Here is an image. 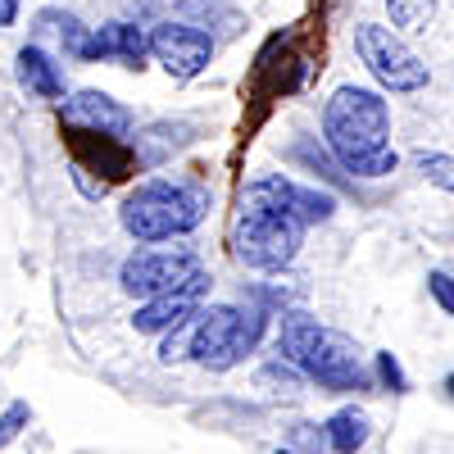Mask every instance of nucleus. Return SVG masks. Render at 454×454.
I'll return each instance as SVG.
<instances>
[{
	"instance_id": "obj_1",
	"label": "nucleus",
	"mask_w": 454,
	"mask_h": 454,
	"mask_svg": "<svg viewBox=\"0 0 454 454\" xmlns=\"http://www.w3.org/2000/svg\"><path fill=\"white\" fill-rule=\"evenodd\" d=\"M323 137L340 168L355 177H387L395 173L400 155L391 145V109L368 87H336L323 105Z\"/></svg>"
},
{
	"instance_id": "obj_2",
	"label": "nucleus",
	"mask_w": 454,
	"mask_h": 454,
	"mask_svg": "<svg viewBox=\"0 0 454 454\" xmlns=\"http://www.w3.org/2000/svg\"><path fill=\"white\" fill-rule=\"evenodd\" d=\"M278 355H282L286 364H295L305 377H314V382L327 387V391H364V387H368L359 346H355L346 332L323 327V323H318L314 314H305V309L282 314Z\"/></svg>"
},
{
	"instance_id": "obj_3",
	"label": "nucleus",
	"mask_w": 454,
	"mask_h": 454,
	"mask_svg": "<svg viewBox=\"0 0 454 454\" xmlns=\"http://www.w3.org/2000/svg\"><path fill=\"white\" fill-rule=\"evenodd\" d=\"M263 336V314L259 309H232V305H209L196 309V318H186L177 332L164 336L160 359L177 364V359H196L214 372L241 364V355H250Z\"/></svg>"
},
{
	"instance_id": "obj_4",
	"label": "nucleus",
	"mask_w": 454,
	"mask_h": 454,
	"mask_svg": "<svg viewBox=\"0 0 454 454\" xmlns=\"http://www.w3.org/2000/svg\"><path fill=\"white\" fill-rule=\"evenodd\" d=\"M209 196L192 182H141L123 200L119 218L137 241H173L200 227Z\"/></svg>"
},
{
	"instance_id": "obj_5",
	"label": "nucleus",
	"mask_w": 454,
	"mask_h": 454,
	"mask_svg": "<svg viewBox=\"0 0 454 454\" xmlns=\"http://www.w3.org/2000/svg\"><path fill=\"white\" fill-rule=\"evenodd\" d=\"M300 241H305V223L282 214V209H259V205H246L232 223V250L246 269H259V273H273V269H286V263L300 254Z\"/></svg>"
},
{
	"instance_id": "obj_6",
	"label": "nucleus",
	"mask_w": 454,
	"mask_h": 454,
	"mask_svg": "<svg viewBox=\"0 0 454 454\" xmlns=\"http://www.w3.org/2000/svg\"><path fill=\"white\" fill-rule=\"evenodd\" d=\"M119 282H123L128 295H137L145 305V300H160V295L209 286V273H205V263H200L196 250H137L123 263Z\"/></svg>"
},
{
	"instance_id": "obj_7",
	"label": "nucleus",
	"mask_w": 454,
	"mask_h": 454,
	"mask_svg": "<svg viewBox=\"0 0 454 454\" xmlns=\"http://www.w3.org/2000/svg\"><path fill=\"white\" fill-rule=\"evenodd\" d=\"M355 51L368 64V73L387 91H423L427 87V64L409 51L404 36H395L391 27H377V23H359L355 27Z\"/></svg>"
},
{
	"instance_id": "obj_8",
	"label": "nucleus",
	"mask_w": 454,
	"mask_h": 454,
	"mask_svg": "<svg viewBox=\"0 0 454 454\" xmlns=\"http://www.w3.org/2000/svg\"><path fill=\"white\" fill-rule=\"evenodd\" d=\"M246 205H259V209H282V214H291V218H300V223H327L332 218V209H336V200L332 196H323V192H314V186H295L291 177H282V173H263V177H254L250 186H246Z\"/></svg>"
},
{
	"instance_id": "obj_9",
	"label": "nucleus",
	"mask_w": 454,
	"mask_h": 454,
	"mask_svg": "<svg viewBox=\"0 0 454 454\" xmlns=\"http://www.w3.org/2000/svg\"><path fill=\"white\" fill-rule=\"evenodd\" d=\"M150 55H155L173 78H196L205 73L209 55H214V36L205 27H192V23H160L150 32Z\"/></svg>"
},
{
	"instance_id": "obj_10",
	"label": "nucleus",
	"mask_w": 454,
	"mask_h": 454,
	"mask_svg": "<svg viewBox=\"0 0 454 454\" xmlns=\"http://www.w3.org/2000/svg\"><path fill=\"white\" fill-rule=\"evenodd\" d=\"M59 119H64V128L100 137V141H123L132 132L128 105H119L114 96H105V91H78V96L59 100Z\"/></svg>"
},
{
	"instance_id": "obj_11",
	"label": "nucleus",
	"mask_w": 454,
	"mask_h": 454,
	"mask_svg": "<svg viewBox=\"0 0 454 454\" xmlns=\"http://www.w3.org/2000/svg\"><path fill=\"white\" fill-rule=\"evenodd\" d=\"M209 286H196V291H177V295H160V300H145V305H137V314H132V327L137 332H177L186 318H196V309H200V295H205Z\"/></svg>"
},
{
	"instance_id": "obj_12",
	"label": "nucleus",
	"mask_w": 454,
	"mask_h": 454,
	"mask_svg": "<svg viewBox=\"0 0 454 454\" xmlns=\"http://www.w3.org/2000/svg\"><path fill=\"white\" fill-rule=\"evenodd\" d=\"M150 51V36L132 23H109V27H96L82 46V59H123V64H141Z\"/></svg>"
},
{
	"instance_id": "obj_13",
	"label": "nucleus",
	"mask_w": 454,
	"mask_h": 454,
	"mask_svg": "<svg viewBox=\"0 0 454 454\" xmlns=\"http://www.w3.org/2000/svg\"><path fill=\"white\" fill-rule=\"evenodd\" d=\"M19 82L32 96H42V100H59L64 96V73L42 46H23L19 51Z\"/></svg>"
},
{
	"instance_id": "obj_14",
	"label": "nucleus",
	"mask_w": 454,
	"mask_h": 454,
	"mask_svg": "<svg viewBox=\"0 0 454 454\" xmlns=\"http://www.w3.org/2000/svg\"><path fill=\"white\" fill-rule=\"evenodd\" d=\"M368 413L364 409H336L332 419H327V427H323V436H327V445L336 450V454H355V450H364L368 445Z\"/></svg>"
},
{
	"instance_id": "obj_15",
	"label": "nucleus",
	"mask_w": 454,
	"mask_h": 454,
	"mask_svg": "<svg viewBox=\"0 0 454 454\" xmlns=\"http://www.w3.org/2000/svg\"><path fill=\"white\" fill-rule=\"evenodd\" d=\"M36 27H42V32H55V36H59V42H64V51L82 59V46H87V36H82V23H78V19H73V14H59V10H46V14H36Z\"/></svg>"
},
{
	"instance_id": "obj_16",
	"label": "nucleus",
	"mask_w": 454,
	"mask_h": 454,
	"mask_svg": "<svg viewBox=\"0 0 454 454\" xmlns=\"http://www.w3.org/2000/svg\"><path fill=\"white\" fill-rule=\"evenodd\" d=\"M391 23L404 32H427L432 14H436V0H387Z\"/></svg>"
},
{
	"instance_id": "obj_17",
	"label": "nucleus",
	"mask_w": 454,
	"mask_h": 454,
	"mask_svg": "<svg viewBox=\"0 0 454 454\" xmlns=\"http://www.w3.org/2000/svg\"><path fill=\"white\" fill-rule=\"evenodd\" d=\"M419 173H423L427 182H436L441 192L454 196V155H441V150H423V155H419Z\"/></svg>"
},
{
	"instance_id": "obj_18",
	"label": "nucleus",
	"mask_w": 454,
	"mask_h": 454,
	"mask_svg": "<svg viewBox=\"0 0 454 454\" xmlns=\"http://www.w3.org/2000/svg\"><path fill=\"white\" fill-rule=\"evenodd\" d=\"M259 387H282V391H300L305 387V372L286 359H273L269 368H259Z\"/></svg>"
},
{
	"instance_id": "obj_19",
	"label": "nucleus",
	"mask_w": 454,
	"mask_h": 454,
	"mask_svg": "<svg viewBox=\"0 0 454 454\" xmlns=\"http://www.w3.org/2000/svg\"><path fill=\"white\" fill-rule=\"evenodd\" d=\"M27 423H32V409H27L23 400H14L5 413H0V450H5V445H10V441H14L23 427H27Z\"/></svg>"
},
{
	"instance_id": "obj_20",
	"label": "nucleus",
	"mask_w": 454,
	"mask_h": 454,
	"mask_svg": "<svg viewBox=\"0 0 454 454\" xmlns=\"http://www.w3.org/2000/svg\"><path fill=\"white\" fill-rule=\"evenodd\" d=\"M427 291H432L436 305L454 318V278H450V273H441V269H432V273H427Z\"/></svg>"
},
{
	"instance_id": "obj_21",
	"label": "nucleus",
	"mask_w": 454,
	"mask_h": 454,
	"mask_svg": "<svg viewBox=\"0 0 454 454\" xmlns=\"http://www.w3.org/2000/svg\"><path fill=\"white\" fill-rule=\"evenodd\" d=\"M372 364H377V377H382V382H387L391 391H404V387H409V382H404V372H400V359H395L391 350H382Z\"/></svg>"
},
{
	"instance_id": "obj_22",
	"label": "nucleus",
	"mask_w": 454,
	"mask_h": 454,
	"mask_svg": "<svg viewBox=\"0 0 454 454\" xmlns=\"http://www.w3.org/2000/svg\"><path fill=\"white\" fill-rule=\"evenodd\" d=\"M19 19V0H0V27H10Z\"/></svg>"
},
{
	"instance_id": "obj_23",
	"label": "nucleus",
	"mask_w": 454,
	"mask_h": 454,
	"mask_svg": "<svg viewBox=\"0 0 454 454\" xmlns=\"http://www.w3.org/2000/svg\"><path fill=\"white\" fill-rule=\"evenodd\" d=\"M445 391H450V400H454V372L445 377Z\"/></svg>"
}]
</instances>
